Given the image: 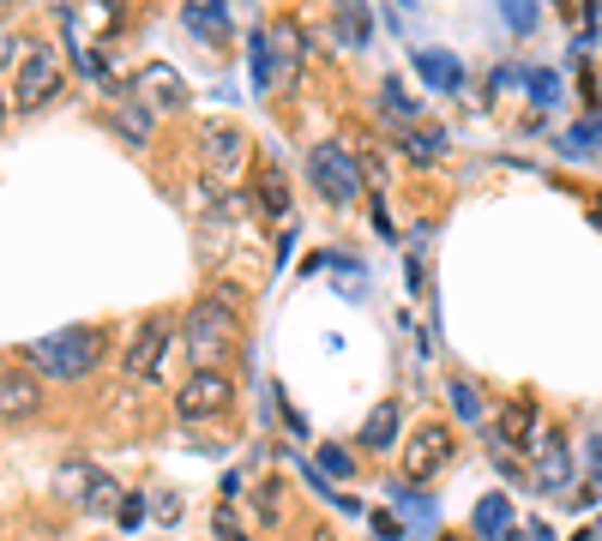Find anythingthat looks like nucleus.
<instances>
[{
    "label": "nucleus",
    "instance_id": "21",
    "mask_svg": "<svg viewBox=\"0 0 602 541\" xmlns=\"http://www.w3.org/2000/svg\"><path fill=\"white\" fill-rule=\"evenodd\" d=\"M253 199H260V211H272V217H277V211L289 205V187H284V175H277V168H265V175H260V187H253Z\"/></svg>",
    "mask_w": 602,
    "mask_h": 541
},
{
    "label": "nucleus",
    "instance_id": "34",
    "mask_svg": "<svg viewBox=\"0 0 602 541\" xmlns=\"http://www.w3.org/2000/svg\"><path fill=\"white\" fill-rule=\"evenodd\" d=\"M0 121H7V109H0Z\"/></svg>",
    "mask_w": 602,
    "mask_h": 541
},
{
    "label": "nucleus",
    "instance_id": "9",
    "mask_svg": "<svg viewBox=\"0 0 602 541\" xmlns=\"http://www.w3.org/2000/svg\"><path fill=\"white\" fill-rule=\"evenodd\" d=\"M127 97H139L145 109H181L187 103V85H181V73H175V66H163V61H151V66H139V73H133V90Z\"/></svg>",
    "mask_w": 602,
    "mask_h": 541
},
{
    "label": "nucleus",
    "instance_id": "2",
    "mask_svg": "<svg viewBox=\"0 0 602 541\" xmlns=\"http://www.w3.org/2000/svg\"><path fill=\"white\" fill-rule=\"evenodd\" d=\"M30 361H37L42 374H54V379H79V374H91L97 361H103V331H97V325L54 331V337H42V343H30Z\"/></svg>",
    "mask_w": 602,
    "mask_h": 541
},
{
    "label": "nucleus",
    "instance_id": "18",
    "mask_svg": "<svg viewBox=\"0 0 602 541\" xmlns=\"http://www.w3.org/2000/svg\"><path fill=\"white\" fill-rule=\"evenodd\" d=\"M404 151L416 156V163H440V151H446V133L434 127V121H416V127L404 133Z\"/></svg>",
    "mask_w": 602,
    "mask_h": 541
},
{
    "label": "nucleus",
    "instance_id": "13",
    "mask_svg": "<svg viewBox=\"0 0 602 541\" xmlns=\"http://www.w3.org/2000/svg\"><path fill=\"white\" fill-rule=\"evenodd\" d=\"M494 439H506L512 451H518V445H542V439H537V410H530V403H506L500 422H494Z\"/></svg>",
    "mask_w": 602,
    "mask_h": 541
},
{
    "label": "nucleus",
    "instance_id": "7",
    "mask_svg": "<svg viewBox=\"0 0 602 541\" xmlns=\"http://www.w3.org/2000/svg\"><path fill=\"white\" fill-rule=\"evenodd\" d=\"M452 445H459V439H452V427H422L416 439H410V451H404V481H428V476H440L446 464H452Z\"/></svg>",
    "mask_w": 602,
    "mask_h": 541
},
{
    "label": "nucleus",
    "instance_id": "33",
    "mask_svg": "<svg viewBox=\"0 0 602 541\" xmlns=\"http://www.w3.org/2000/svg\"><path fill=\"white\" fill-rule=\"evenodd\" d=\"M319 541H338V536H319Z\"/></svg>",
    "mask_w": 602,
    "mask_h": 541
},
{
    "label": "nucleus",
    "instance_id": "26",
    "mask_svg": "<svg viewBox=\"0 0 602 541\" xmlns=\"http://www.w3.org/2000/svg\"><path fill=\"white\" fill-rule=\"evenodd\" d=\"M597 139H602V121H585V127H573V133H566L573 156H585V144H597Z\"/></svg>",
    "mask_w": 602,
    "mask_h": 541
},
{
    "label": "nucleus",
    "instance_id": "28",
    "mask_svg": "<svg viewBox=\"0 0 602 541\" xmlns=\"http://www.w3.org/2000/svg\"><path fill=\"white\" fill-rule=\"evenodd\" d=\"M319 464L331 469V476H350V451H338V445H326L319 451Z\"/></svg>",
    "mask_w": 602,
    "mask_h": 541
},
{
    "label": "nucleus",
    "instance_id": "14",
    "mask_svg": "<svg viewBox=\"0 0 602 541\" xmlns=\"http://www.w3.org/2000/svg\"><path fill=\"white\" fill-rule=\"evenodd\" d=\"M476 536H482V541H506L512 536V500H506V493L476 500Z\"/></svg>",
    "mask_w": 602,
    "mask_h": 541
},
{
    "label": "nucleus",
    "instance_id": "4",
    "mask_svg": "<svg viewBox=\"0 0 602 541\" xmlns=\"http://www.w3.org/2000/svg\"><path fill=\"white\" fill-rule=\"evenodd\" d=\"M54 493L73 500L79 512H109V517H115V505H121V481L91 469V464H61L54 469Z\"/></svg>",
    "mask_w": 602,
    "mask_h": 541
},
{
    "label": "nucleus",
    "instance_id": "20",
    "mask_svg": "<svg viewBox=\"0 0 602 541\" xmlns=\"http://www.w3.org/2000/svg\"><path fill=\"white\" fill-rule=\"evenodd\" d=\"M115 127L127 133L133 144H145V139H151V109H145L139 97H121V103H115Z\"/></svg>",
    "mask_w": 602,
    "mask_h": 541
},
{
    "label": "nucleus",
    "instance_id": "3",
    "mask_svg": "<svg viewBox=\"0 0 602 541\" xmlns=\"http://www.w3.org/2000/svg\"><path fill=\"white\" fill-rule=\"evenodd\" d=\"M301 66V25L296 18H277V25L253 30V78L260 85H277Z\"/></svg>",
    "mask_w": 602,
    "mask_h": 541
},
{
    "label": "nucleus",
    "instance_id": "11",
    "mask_svg": "<svg viewBox=\"0 0 602 541\" xmlns=\"http://www.w3.org/2000/svg\"><path fill=\"white\" fill-rule=\"evenodd\" d=\"M199 151H205V168L223 180V175H236L241 156H248V133L241 127H205L199 133Z\"/></svg>",
    "mask_w": 602,
    "mask_h": 541
},
{
    "label": "nucleus",
    "instance_id": "10",
    "mask_svg": "<svg viewBox=\"0 0 602 541\" xmlns=\"http://www.w3.org/2000/svg\"><path fill=\"white\" fill-rule=\"evenodd\" d=\"M223 403H229V379H223V374H187V386L175 391L181 422H205V415L223 410Z\"/></svg>",
    "mask_w": 602,
    "mask_h": 541
},
{
    "label": "nucleus",
    "instance_id": "16",
    "mask_svg": "<svg viewBox=\"0 0 602 541\" xmlns=\"http://www.w3.org/2000/svg\"><path fill=\"white\" fill-rule=\"evenodd\" d=\"M416 73L428 78L434 90H459V85H464V66L452 61V54H440V49H422V54H416Z\"/></svg>",
    "mask_w": 602,
    "mask_h": 541
},
{
    "label": "nucleus",
    "instance_id": "35",
    "mask_svg": "<svg viewBox=\"0 0 602 541\" xmlns=\"http://www.w3.org/2000/svg\"><path fill=\"white\" fill-rule=\"evenodd\" d=\"M446 541H459V536H446Z\"/></svg>",
    "mask_w": 602,
    "mask_h": 541
},
{
    "label": "nucleus",
    "instance_id": "24",
    "mask_svg": "<svg viewBox=\"0 0 602 541\" xmlns=\"http://www.w3.org/2000/svg\"><path fill=\"white\" fill-rule=\"evenodd\" d=\"M452 410H459L464 422H476V415H482V403H476V386H471V379H452Z\"/></svg>",
    "mask_w": 602,
    "mask_h": 541
},
{
    "label": "nucleus",
    "instance_id": "19",
    "mask_svg": "<svg viewBox=\"0 0 602 541\" xmlns=\"http://www.w3.org/2000/svg\"><path fill=\"white\" fill-rule=\"evenodd\" d=\"M187 30H199L205 42H223V37H229V13H223V7H205V0H193V7H187Z\"/></svg>",
    "mask_w": 602,
    "mask_h": 541
},
{
    "label": "nucleus",
    "instance_id": "17",
    "mask_svg": "<svg viewBox=\"0 0 602 541\" xmlns=\"http://www.w3.org/2000/svg\"><path fill=\"white\" fill-rule=\"evenodd\" d=\"M537 481H542V493H554V488H566V481H573V464H566V445H561V439H542Z\"/></svg>",
    "mask_w": 602,
    "mask_h": 541
},
{
    "label": "nucleus",
    "instance_id": "15",
    "mask_svg": "<svg viewBox=\"0 0 602 541\" xmlns=\"http://www.w3.org/2000/svg\"><path fill=\"white\" fill-rule=\"evenodd\" d=\"M362 445L367 451H392L398 445V403H374V415L362 422Z\"/></svg>",
    "mask_w": 602,
    "mask_h": 541
},
{
    "label": "nucleus",
    "instance_id": "32",
    "mask_svg": "<svg viewBox=\"0 0 602 541\" xmlns=\"http://www.w3.org/2000/svg\"><path fill=\"white\" fill-rule=\"evenodd\" d=\"M223 541H248V536H241V529H236V524H223Z\"/></svg>",
    "mask_w": 602,
    "mask_h": 541
},
{
    "label": "nucleus",
    "instance_id": "36",
    "mask_svg": "<svg viewBox=\"0 0 602 541\" xmlns=\"http://www.w3.org/2000/svg\"><path fill=\"white\" fill-rule=\"evenodd\" d=\"M597 541H602V529H597Z\"/></svg>",
    "mask_w": 602,
    "mask_h": 541
},
{
    "label": "nucleus",
    "instance_id": "6",
    "mask_svg": "<svg viewBox=\"0 0 602 541\" xmlns=\"http://www.w3.org/2000/svg\"><path fill=\"white\" fill-rule=\"evenodd\" d=\"M61 54L54 49H42V42H30L25 49V61H18V109H42L61 90Z\"/></svg>",
    "mask_w": 602,
    "mask_h": 541
},
{
    "label": "nucleus",
    "instance_id": "27",
    "mask_svg": "<svg viewBox=\"0 0 602 541\" xmlns=\"http://www.w3.org/2000/svg\"><path fill=\"white\" fill-rule=\"evenodd\" d=\"M151 512H158L163 524H175V517H181V500H175L170 488H158V493H151Z\"/></svg>",
    "mask_w": 602,
    "mask_h": 541
},
{
    "label": "nucleus",
    "instance_id": "31",
    "mask_svg": "<svg viewBox=\"0 0 602 541\" xmlns=\"http://www.w3.org/2000/svg\"><path fill=\"white\" fill-rule=\"evenodd\" d=\"M590 476L602 481V439H597V445H590Z\"/></svg>",
    "mask_w": 602,
    "mask_h": 541
},
{
    "label": "nucleus",
    "instance_id": "22",
    "mask_svg": "<svg viewBox=\"0 0 602 541\" xmlns=\"http://www.w3.org/2000/svg\"><path fill=\"white\" fill-rule=\"evenodd\" d=\"M380 97H386V115H392L398 121V127H416V103H410V97H404V85H398V78H386V90H380Z\"/></svg>",
    "mask_w": 602,
    "mask_h": 541
},
{
    "label": "nucleus",
    "instance_id": "1",
    "mask_svg": "<svg viewBox=\"0 0 602 541\" xmlns=\"http://www.w3.org/2000/svg\"><path fill=\"white\" fill-rule=\"evenodd\" d=\"M236 337H241V325H236V301H229V289L193 301V313H187V325H181V343H187V355H193V374H217V361L236 355Z\"/></svg>",
    "mask_w": 602,
    "mask_h": 541
},
{
    "label": "nucleus",
    "instance_id": "23",
    "mask_svg": "<svg viewBox=\"0 0 602 541\" xmlns=\"http://www.w3.org/2000/svg\"><path fill=\"white\" fill-rule=\"evenodd\" d=\"M338 42H350V49H355V42H367V13L343 7V13H338Z\"/></svg>",
    "mask_w": 602,
    "mask_h": 541
},
{
    "label": "nucleus",
    "instance_id": "29",
    "mask_svg": "<svg viewBox=\"0 0 602 541\" xmlns=\"http://www.w3.org/2000/svg\"><path fill=\"white\" fill-rule=\"evenodd\" d=\"M13 49H18V37H13V30H7V25H0V66L13 61Z\"/></svg>",
    "mask_w": 602,
    "mask_h": 541
},
{
    "label": "nucleus",
    "instance_id": "5",
    "mask_svg": "<svg viewBox=\"0 0 602 541\" xmlns=\"http://www.w3.org/2000/svg\"><path fill=\"white\" fill-rule=\"evenodd\" d=\"M308 168H314L319 199H331V205H355V193H362V168H355V156L343 151V144H314V151H308Z\"/></svg>",
    "mask_w": 602,
    "mask_h": 541
},
{
    "label": "nucleus",
    "instance_id": "30",
    "mask_svg": "<svg viewBox=\"0 0 602 541\" xmlns=\"http://www.w3.org/2000/svg\"><path fill=\"white\" fill-rule=\"evenodd\" d=\"M374 529H380L386 541H398V524H392V517H386V512H374Z\"/></svg>",
    "mask_w": 602,
    "mask_h": 541
},
{
    "label": "nucleus",
    "instance_id": "8",
    "mask_svg": "<svg viewBox=\"0 0 602 541\" xmlns=\"http://www.w3.org/2000/svg\"><path fill=\"white\" fill-rule=\"evenodd\" d=\"M163 349H170V319L151 313V319L139 325V337H133V349H127V379H133V386H151V379H158Z\"/></svg>",
    "mask_w": 602,
    "mask_h": 541
},
{
    "label": "nucleus",
    "instance_id": "12",
    "mask_svg": "<svg viewBox=\"0 0 602 541\" xmlns=\"http://www.w3.org/2000/svg\"><path fill=\"white\" fill-rule=\"evenodd\" d=\"M37 403H42V379L37 374H25V367H7V374H0V415H7V422L30 415Z\"/></svg>",
    "mask_w": 602,
    "mask_h": 541
},
{
    "label": "nucleus",
    "instance_id": "25",
    "mask_svg": "<svg viewBox=\"0 0 602 541\" xmlns=\"http://www.w3.org/2000/svg\"><path fill=\"white\" fill-rule=\"evenodd\" d=\"M139 517H145V500H139V493H121V505H115V524H121V529H139Z\"/></svg>",
    "mask_w": 602,
    "mask_h": 541
}]
</instances>
